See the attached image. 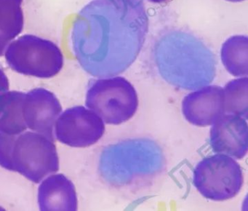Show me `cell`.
<instances>
[{
	"label": "cell",
	"mask_w": 248,
	"mask_h": 211,
	"mask_svg": "<svg viewBox=\"0 0 248 211\" xmlns=\"http://www.w3.org/2000/svg\"><path fill=\"white\" fill-rule=\"evenodd\" d=\"M149 1L153 3H162L167 1V0H149Z\"/></svg>",
	"instance_id": "d6986e66"
},
{
	"label": "cell",
	"mask_w": 248,
	"mask_h": 211,
	"mask_svg": "<svg viewBox=\"0 0 248 211\" xmlns=\"http://www.w3.org/2000/svg\"><path fill=\"white\" fill-rule=\"evenodd\" d=\"M40 211H77L78 196L75 185L63 174L52 175L38 189Z\"/></svg>",
	"instance_id": "7c38bea8"
},
{
	"label": "cell",
	"mask_w": 248,
	"mask_h": 211,
	"mask_svg": "<svg viewBox=\"0 0 248 211\" xmlns=\"http://www.w3.org/2000/svg\"><path fill=\"white\" fill-rule=\"evenodd\" d=\"M16 135L0 131V166L8 170H11V151Z\"/></svg>",
	"instance_id": "e0dca14e"
},
{
	"label": "cell",
	"mask_w": 248,
	"mask_h": 211,
	"mask_svg": "<svg viewBox=\"0 0 248 211\" xmlns=\"http://www.w3.org/2000/svg\"><path fill=\"white\" fill-rule=\"evenodd\" d=\"M9 90V81L8 77L2 68H0V95Z\"/></svg>",
	"instance_id": "ac0fdd59"
},
{
	"label": "cell",
	"mask_w": 248,
	"mask_h": 211,
	"mask_svg": "<svg viewBox=\"0 0 248 211\" xmlns=\"http://www.w3.org/2000/svg\"><path fill=\"white\" fill-rule=\"evenodd\" d=\"M193 184L206 199L224 201L239 194L243 172L237 162L224 154L204 157L196 166Z\"/></svg>",
	"instance_id": "52a82bcc"
},
{
	"label": "cell",
	"mask_w": 248,
	"mask_h": 211,
	"mask_svg": "<svg viewBox=\"0 0 248 211\" xmlns=\"http://www.w3.org/2000/svg\"><path fill=\"white\" fill-rule=\"evenodd\" d=\"M225 112L248 119V79L241 77L229 81L223 89Z\"/></svg>",
	"instance_id": "2e32d148"
},
{
	"label": "cell",
	"mask_w": 248,
	"mask_h": 211,
	"mask_svg": "<svg viewBox=\"0 0 248 211\" xmlns=\"http://www.w3.org/2000/svg\"><path fill=\"white\" fill-rule=\"evenodd\" d=\"M158 72L171 85L194 90L211 83L216 77V58L200 39L185 32L162 36L154 48Z\"/></svg>",
	"instance_id": "7a4b0ae2"
},
{
	"label": "cell",
	"mask_w": 248,
	"mask_h": 211,
	"mask_svg": "<svg viewBox=\"0 0 248 211\" xmlns=\"http://www.w3.org/2000/svg\"><path fill=\"white\" fill-rule=\"evenodd\" d=\"M25 93L5 92L0 95V131L11 135H19L27 130L23 116V102Z\"/></svg>",
	"instance_id": "4fadbf2b"
},
{
	"label": "cell",
	"mask_w": 248,
	"mask_h": 211,
	"mask_svg": "<svg viewBox=\"0 0 248 211\" xmlns=\"http://www.w3.org/2000/svg\"><path fill=\"white\" fill-rule=\"evenodd\" d=\"M0 211H4V209L2 208V207H0Z\"/></svg>",
	"instance_id": "44dd1931"
},
{
	"label": "cell",
	"mask_w": 248,
	"mask_h": 211,
	"mask_svg": "<svg viewBox=\"0 0 248 211\" xmlns=\"http://www.w3.org/2000/svg\"><path fill=\"white\" fill-rule=\"evenodd\" d=\"M221 61L229 74L236 77L248 75V38L235 35L229 38L221 48Z\"/></svg>",
	"instance_id": "9a60e30c"
},
{
	"label": "cell",
	"mask_w": 248,
	"mask_h": 211,
	"mask_svg": "<svg viewBox=\"0 0 248 211\" xmlns=\"http://www.w3.org/2000/svg\"><path fill=\"white\" fill-rule=\"evenodd\" d=\"M165 164L163 151L155 141L136 138L106 147L100 155L98 170L108 184L123 188L153 179Z\"/></svg>",
	"instance_id": "3957f363"
},
{
	"label": "cell",
	"mask_w": 248,
	"mask_h": 211,
	"mask_svg": "<svg viewBox=\"0 0 248 211\" xmlns=\"http://www.w3.org/2000/svg\"><path fill=\"white\" fill-rule=\"evenodd\" d=\"M228 1H231V2H240V1H245V0H226Z\"/></svg>",
	"instance_id": "ffe728a7"
},
{
	"label": "cell",
	"mask_w": 248,
	"mask_h": 211,
	"mask_svg": "<svg viewBox=\"0 0 248 211\" xmlns=\"http://www.w3.org/2000/svg\"><path fill=\"white\" fill-rule=\"evenodd\" d=\"M60 102L52 92L36 88L25 93L23 116L27 128L54 141L56 120L62 113Z\"/></svg>",
	"instance_id": "9c48e42d"
},
{
	"label": "cell",
	"mask_w": 248,
	"mask_h": 211,
	"mask_svg": "<svg viewBox=\"0 0 248 211\" xmlns=\"http://www.w3.org/2000/svg\"><path fill=\"white\" fill-rule=\"evenodd\" d=\"M22 2L23 0H0V56L24 29Z\"/></svg>",
	"instance_id": "5bb4252c"
},
{
	"label": "cell",
	"mask_w": 248,
	"mask_h": 211,
	"mask_svg": "<svg viewBox=\"0 0 248 211\" xmlns=\"http://www.w3.org/2000/svg\"><path fill=\"white\" fill-rule=\"evenodd\" d=\"M59 169V155L53 141L34 131L16 135L11 151V171L40 183Z\"/></svg>",
	"instance_id": "8992f818"
},
{
	"label": "cell",
	"mask_w": 248,
	"mask_h": 211,
	"mask_svg": "<svg viewBox=\"0 0 248 211\" xmlns=\"http://www.w3.org/2000/svg\"><path fill=\"white\" fill-rule=\"evenodd\" d=\"M85 103L105 123L117 125L134 116L139 97L133 84L124 77H107L91 81Z\"/></svg>",
	"instance_id": "5b68a950"
},
{
	"label": "cell",
	"mask_w": 248,
	"mask_h": 211,
	"mask_svg": "<svg viewBox=\"0 0 248 211\" xmlns=\"http://www.w3.org/2000/svg\"><path fill=\"white\" fill-rule=\"evenodd\" d=\"M4 55L11 69L30 77L51 78L63 68V55L59 47L35 35H23L14 39Z\"/></svg>",
	"instance_id": "277c9868"
},
{
	"label": "cell",
	"mask_w": 248,
	"mask_h": 211,
	"mask_svg": "<svg viewBox=\"0 0 248 211\" xmlns=\"http://www.w3.org/2000/svg\"><path fill=\"white\" fill-rule=\"evenodd\" d=\"M105 125L93 111L79 106L66 109L59 115L54 134L62 144L84 148L96 144L104 135Z\"/></svg>",
	"instance_id": "ba28073f"
},
{
	"label": "cell",
	"mask_w": 248,
	"mask_h": 211,
	"mask_svg": "<svg viewBox=\"0 0 248 211\" xmlns=\"http://www.w3.org/2000/svg\"><path fill=\"white\" fill-rule=\"evenodd\" d=\"M182 112L185 119L196 126L213 125L226 113L223 89L217 85L204 86L189 93L183 100Z\"/></svg>",
	"instance_id": "8fae6325"
},
{
	"label": "cell",
	"mask_w": 248,
	"mask_h": 211,
	"mask_svg": "<svg viewBox=\"0 0 248 211\" xmlns=\"http://www.w3.org/2000/svg\"><path fill=\"white\" fill-rule=\"evenodd\" d=\"M148 29L143 0H95L74 22L72 48L87 73L98 78L112 77L136 61Z\"/></svg>",
	"instance_id": "6da1fadb"
},
{
	"label": "cell",
	"mask_w": 248,
	"mask_h": 211,
	"mask_svg": "<svg viewBox=\"0 0 248 211\" xmlns=\"http://www.w3.org/2000/svg\"><path fill=\"white\" fill-rule=\"evenodd\" d=\"M210 129V144L214 152L228 154L238 160L248 152V126L245 118L223 114Z\"/></svg>",
	"instance_id": "30bf717a"
}]
</instances>
